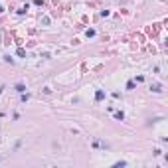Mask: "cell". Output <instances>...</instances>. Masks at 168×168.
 <instances>
[{
	"mask_svg": "<svg viewBox=\"0 0 168 168\" xmlns=\"http://www.w3.org/2000/svg\"><path fill=\"white\" fill-rule=\"evenodd\" d=\"M103 97H105V91H103V89H97V93H95V99H97V101H101Z\"/></svg>",
	"mask_w": 168,
	"mask_h": 168,
	"instance_id": "obj_1",
	"label": "cell"
},
{
	"mask_svg": "<svg viewBox=\"0 0 168 168\" xmlns=\"http://www.w3.org/2000/svg\"><path fill=\"white\" fill-rule=\"evenodd\" d=\"M152 91H154V93H160V91H162V85H160V83H154V85H152Z\"/></svg>",
	"mask_w": 168,
	"mask_h": 168,
	"instance_id": "obj_2",
	"label": "cell"
},
{
	"mask_svg": "<svg viewBox=\"0 0 168 168\" xmlns=\"http://www.w3.org/2000/svg\"><path fill=\"white\" fill-rule=\"evenodd\" d=\"M16 91H18V93H24V91H26V87H24L22 83H18V85H16Z\"/></svg>",
	"mask_w": 168,
	"mask_h": 168,
	"instance_id": "obj_3",
	"label": "cell"
},
{
	"mask_svg": "<svg viewBox=\"0 0 168 168\" xmlns=\"http://www.w3.org/2000/svg\"><path fill=\"white\" fill-rule=\"evenodd\" d=\"M115 119H117V121H123V119H125V115H123V111L115 113Z\"/></svg>",
	"mask_w": 168,
	"mask_h": 168,
	"instance_id": "obj_4",
	"label": "cell"
},
{
	"mask_svg": "<svg viewBox=\"0 0 168 168\" xmlns=\"http://www.w3.org/2000/svg\"><path fill=\"white\" fill-rule=\"evenodd\" d=\"M85 34H87V38H91V36H95V30H87Z\"/></svg>",
	"mask_w": 168,
	"mask_h": 168,
	"instance_id": "obj_5",
	"label": "cell"
},
{
	"mask_svg": "<svg viewBox=\"0 0 168 168\" xmlns=\"http://www.w3.org/2000/svg\"><path fill=\"white\" fill-rule=\"evenodd\" d=\"M127 89H135V81H129V83H127Z\"/></svg>",
	"mask_w": 168,
	"mask_h": 168,
	"instance_id": "obj_6",
	"label": "cell"
},
{
	"mask_svg": "<svg viewBox=\"0 0 168 168\" xmlns=\"http://www.w3.org/2000/svg\"><path fill=\"white\" fill-rule=\"evenodd\" d=\"M0 12H4V8H2V6H0Z\"/></svg>",
	"mask_w": 168,
	"mask_h": 168,
	"instance_id": "obj_7",
	"label": "cell"
}]
</instances>
